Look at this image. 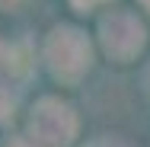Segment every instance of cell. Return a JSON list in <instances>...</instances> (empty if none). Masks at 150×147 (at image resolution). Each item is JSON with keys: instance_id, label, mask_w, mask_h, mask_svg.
Here are the masks:
<instances>
[{"instance_id": "obj_4", "label": "cell", "mask_w": 150, "mask_h": 147, "mask_svg": "<svg viewBox=\"0 0 150 147\" xmlns=\"http://www.w3.org/2000/svg\"><path fill=\"white\" fill-rule=\"evenodd\" d=\"M13 112H16V93H13L10 87H3V83H0V125H3V121H10Z\"/></svg>"}, {"instance_id": "obj_3", "label": "cell", "mask_w": 150, "mask_h": 147, "mask_svg": "<svg viewBox=\"0 0 150 147\" xmlns=\"http://www.w3.org/2000/svg\"><path fill=\"white\" fill-rule=\"evenodd\" d=\"M99 35H102L105 55H109L112 61H118V64L134 61L141 51H144V45H147V32H144V26L137 23L134 13H125V10H115V13L102 16Z\"/></svg>"}, {"instance_id": "obj_5", "label": "cell", "mask_w": 150, "mask_h": 147, "mask_svg": "<svg viewBox=\"0 0 150 147\" xmlns=\"http://www.w3.org/2000/svg\"><path fill=\"white\" fill-rule=\"evenodd\" d=\"M6 147H38L35 141H29V138H10L6 141Z\"/></svg>"}, {"instance_id": "obj_6", "label": "cell", "mask_w": 150, "mask_h": 147, "mask_svg": "<svg viewBox=\"0 0 150 147\" xmlns=\"http://www.w3.org/2000/svg\"><path fill=\"white\" fill-rule=\"evenodd\" d=\"M96 3H102V0H74V6H77L80 13H86V10H93Z\"/></svg>"}, {"instance_id": "obj_7", "label": "cell", "mask_w": 150, "mask_h": 147, "mask_svg": "<svg viewBox=\"0 0 150 147\" xmlns=\"http://www.w3.org/2000/svg\"><path fill=\"white\" fill-rule=\"evenodd\" d=\"M90 147H118V144H112V141H99V144H90Z\"/></svg>"}, {"instance_id": "obj_2", "label": "cell", "mask_w": 150, "mask_h": 147, "mask_svg": "<svg viewBox=\"0 0 150 147\" xmlns=\"http://www.w3.org/2000/svg\"><path fill=\"white\" fill-rule=\"evenodd\" d=\"M45 61H48V70L64 80V83H77L86 70H90L93 61V48L86 42V35L74 26H58L51 29L48 42H45Z\"/></svg>"}, {"instance_id": "obj_1", "label": "cell", "mask_w": 150, "mask_h": 147, "mask_svg": "<svg viewBox=\"0 0 150 147\" xmlns=\"http://www.w3.org/2000/svg\"><path fill=\"white\" fill-rule=\"evenodd\" d=\"M29 141H35L38 147H70L77 141L80 131V118L74 112L70 102H64L58 96H42L29 112Z\"/></svg>"}, {"instance_id": "obj_8", "label": "cell", "mask_w": 150, "mask_h": 147, "mask_svg": "<svg viewBox=\"0 0 150 147\" xmlns=\"http://www.w3.org/2000/svg\"><path fill=\"white\" fill-rule=\"evenodd\" d=\"M141 3H144V10H150V0H141Z\"/></svg>"}]
</instances>
